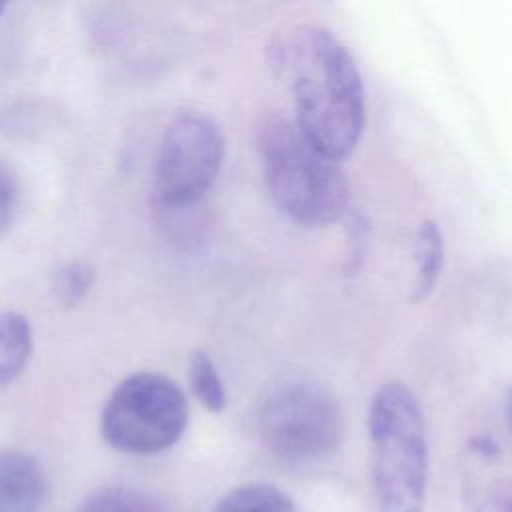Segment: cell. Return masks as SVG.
Here are the masks:
<instances>
[{
    "instance_id": "12",
    "label": "cell",
    "mask_w": 512,
    "mask_h": 512,
    "mask_svg": "<svg viewBox=\"0 0 512 512\" xmlns=\"http://www.w3.org/2000/svg\"><path fill=\"white\" fill-rule=\"evenodd\" d=\"M78 512H162V510L154 498H150L140 490L110 486L90 494L82 502Z\"/></svg>"
},
{
    "instance_id": "4",
    "label": "cell",
    "mask_w": 512,
    "mask_h": 512,
    "mask_svg": "<svg viewBox=\"0 0 512 512\" xmlns=\"http://www.w3.org/2000/svg\"><path fill=\"white\" fill-rule=\"evenodd\" d=\"M188 398L160 372H136L108 396L100 414V432L118 452L148 456L174 446L188 426Z\"/></svg>"
},
{
    "instance_id": "9",
    "label": "cell",
    "mask_w": 512,
    "mask_h": 512,
    "mask_svg": "<svg viewBox=\"0 0 512 512\" xmlns=\"http://www.w3.org/2000/svg\"><path fill=\"white\" fill-rule=\"evenodd\" d=\"M418 270H416V280L412 286V302H422L426 300L440 278L442 264H444V238L442 230L434 220H424L418 228Z\"/></svg>"
},
{
    "instance_id": "5",
    "label": "cell",
    "mask_w": 512,
    "mask_h": 512,
    "mask_svg": "<svg viewBox=\"0 0 512 512\" xmlns=\"http://www.w3.org/2000/svg\"><path fill=\"white\" fill-rule=\"evenodd\" d=\"M264 446L286 462H316L330 456L344 438L338 398L316 382L294 380L276 386L258 410Z\"/></svg>"
},
{
    "instance_id": "2",
    "label": "cell",
    "mask_w": 512,
    "mask_h": 512,
    "mask_svg": "<svg viewBox=\"0 0 512 512\" xmlns=\"http://www.w3.org/2000/svg\"><path fill=\"white\" fill-rule=\"evenodd\" d=\"M370 476L378 512H424L428 432L414 392L396 380L380 384L368 410Z\"/></svg>"
},
{
    "instance_id": "11",
    "label": "cell",
    "mask_w": 512,
    "mask_h": 512,
    "mask_svg": "<svg viewBox=\"0 0 512 512\" xmlns=\"http://www.w3.org/2000/svg\"><path fill=\"white\" fill-rule=\"evenodd\" d=\"M188 380L196 400L210 412H222L226 408L224 382L204 350H194L188 358Z\"/></svg>"
},
{
    "instance_id": "1",
    "label": "cell",
    "mask_w": 512,
    "mask_h": 512,
    "mask_svg": "<svg viewBox=\"0 0 512 512\" xmlns=\"http://www.w3.org/2000/svg\"><path fill=\"white\" fill-rule=\"evenodd\" d=\"M272 66L292 94L298 130L328 156H348L364 130L366 98L340 38L322 26H292L274 40Z\"/></svg>"
},
{
    "instance_id": "3",
    "label": "cell",
    "mask_w": 512,
    "mask_h": 512,
    "mask_svg": "<svg viewBox=\"0 0 512 512\" xmlns=\"http://www.w3.org/2000/svg\"><path fill=\"white\" fill-rule=\"evenodd\" d=\"M264 178L276 206L302 226H328L348 206V182L340 160L314 146L284 116H268L260 128Z\"/></svg>"
},
{
    "instance_id": "10",
    "label": "cell",
    "mask_w": 512,
    "mask_h": 512,
    "mask_svg": "<svg viewBox=\"0 0 512 512\" xmlns=\"http://www.w3.org/2000/svg\"><path fill=\"white\" fill-rule=\"evenodd\" d=\"M212 512H298L294 500L278 486L250 482L224 494Z\"/></svg>"
},
{
    "instance_id": "7",
    "label": "cell",
    "mask_w": 512,
    "mask_h": 512,
    "mask_svg": "<svg viewBox=\"0 0 512 512\" xmlns=\"http://www.w3.org/2000/svg\"><path fill=\"white\" fill-rule=\"evenodd\" d=\"M42 498L40 464L22 450H0V512H38Z\"/></svg>"
},
{
    "instance_id": "8",
    "label": "cell",
    "mask_w": 512,
    "mask_h": 512,
    "mask_svg": "<svg viewBox=\"0 0 512 512\" xmlns=\"http://www.w3.org/2000/svg\"><path fill=\"white\" fill-rule=\"evenodd\" d=\"M34 350V334L26 316L0 310V386H10L26 370Z\"/></svg>"
},
{
    "instance_id": "6",
    "label": "cell",
    "mask_w": 512,
    "mask_h": 512,
    "mask_svg": "<svg viewBox=\"0 0 512 512\" xmlns=\"http://www.w3.org/2000/svg\"><path fill=\"white\" fill-rule=\"evenodd\" d=\"M224 136L202 110H180L166 124L154 156L152 196L158 206L180 210L198 204L218 178Z\"/></svg>"
},
{
    "instance_id": "13",
    "label": "cell",
    "mask_w": 512,
    "mask_h": 512,
    "mask_svg": "<svg viewBox=\"0 0 512 512\" xmlns=\"http://www.w3.org/2000/svg\"><path fill=\"white\" fill-rule=\"evenodd\" d=\"M94 280L96 272L88 262H68L62 268H58V272L52 278L54 300L62 308H74L88 296V292L94 286Z\"/></svg>"
},
{
    "instance_id": "14",
    "label": "cell",
    "mask_w": 512,
    "mask_h": 512,
    "mask_svg": "<svg viewBox=\"0 0 512 512\" xmlns=\"http://www.w3.org/2000/svg\"><path fill=\"white\" fill-rule=\"evenodd\" d=\"M20 204V186L16 174L0 160V236L12 226Z\"/></svg>"
},
{
    "instance_id": "15",
    "label": "cell",
    "mask_w": 512,
    "mask_h": 512,
    "mask_svg": "<svg viewBox=\"0 0 512 512\" xmlns=\"http://www.w3.org/2000/svg\"><path fill=\"white\" fill-rule=\"evenodd\" d=\"M4 10H6V4H4V2H0V18H2V14H4Z\"/></svg>"
}]
</instances>
